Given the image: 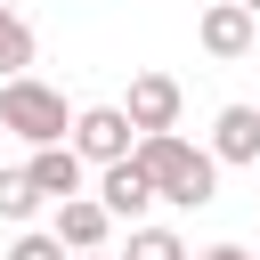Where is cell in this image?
<instances>
[{"label": "cell", "mask_w": 260, "mask_h": 260, "mask_svg": "<svg viewBox=\"0 0 260 260\" xmlns=\"http://www.w3.org/2000/svg\"><path fill=\"white\" fill-rule=\"evenodd\" d=\"M138 171H146V179H154V195H162V203H179V211H203V203L219 195V154H211V146H187L179 130L138 138Z\"/></svg>", "instance_id": "1"}, {"label": "cell", "mask_w": 260, "mask_h": 260, "mask_svg": "<svg viewBox=\"0 0 260 260\" xmlns=\"http://www.w3.org/2000/svg\"><path fill=\"white\" fill-rule=\"evenodd\" d=\"M73 122L81 114H65V98L49 89V81H0V130H16L24 146H73Z\"/></svg>", "instance_id": "2"}, {"label": "cell", "mask_w": 260, "mask_h": 260, "mask_svg": "<svg viewBox=\"0 0 260 260\" xmlns=\"http://www.w3.org/2000/svg\"><path fill=\"white\" fill-rule=\"evenodd\" d=\"M73 154H81V162H98V171L130 162V154H138L130 114H122V106H81V122H73Z\"/></svg>", "instance_id": "3"}, {"label": "cell", "mask_w": 260, "mask_h": 260, "mask_svg": "<svg viewBox=\"0 0 260 260\" xmlns=\"http://www.w3.org/2000/svg\"><path fill=\"white\" fill-rule=\"evenodd\" d=\"M179 106H187V89H179L171 73H130V98H122V114H130V130H138V138H162V130H179Z\"/></svg>", "instance_id": "4"}, {"label": "cell", "mask_w": 260, "mask_h": 260, "mask_svg": "<svg viewBox=\"0 0 260 260\" xmlns=\"http://www.w3.org/2000/svg\"><path fill=\"white\" fill-rule=\"evenodd\" d=\"M49 236L81 260V252H106V236H114V211L98 203V195H73V203H57V219H49Z\"/></svg>", "instance_id": "5"}, {"label": "cell", "mask_w": 260, "mask_h": 260, "mask_svg": "<svg viewBox=\"0 0 260 260\" xmlns=\"http://www.w3.org/2000/svg\"><path fill=\"white\" fill-rule=\"evenodd\" d=\"M252 24H260V16H252L244 0H211V8H203V24H195V41H203V57H219V65H228V57H244V49H252Z\"/></svg>", "instance_id": "6"}, {"label": "cell", "mask_w": 260, "mask_h": 260, "mask_svg": "<svg viewBox=\"0 0 260 260\" xmlns=\"http://www.w3.org/2000/svg\"><path fill=\"white\" fill-rule=\"evenodd\" d=\"M98 203H106L114 219H138V211H146V203H162V195H154V179H146V171H138V154H130V162L98 171Z\"/></svg>", "instance_id": "7"}, {"label": "cell", "mask_w": 260, "mask_h": 260, "mask_svg": "<svg viewBox=\"0 0 260 260\" xmlns=\"http://www.w3.org/2000/svg\"><path fill=\"white\" fill-rule=\"evenodd\" d=\"M211 154L260 171V106H219V122H211Z\"/></svg>", "instance_id": "8"}, {"label": "cell", "mask_w": 260, "mask_h": 260, "mask_svg": "<svg viewBox=\"0 0 260 260\" xmlns=\"http://www.w3.org/2000/svg\"><path fill=\"white\" fill-rule=\"evenodd\" d=\"M24 171H32V187H41L49 203H73V195H81V171H89V162H81L73 146H32V162H24Z\"/></svg>", "instance_id": "9"}, {"label": "cell", "mask_w": 260, "mask_h": 260, "mask_svg": "<svg viewBox=\"0 0 260 260\" xmlns=\"http://www.w3.org/2000/svg\"><path fill=\"white\" fill-rule=\"evenodd\" d=\"M24 65H32V24L0 8V81H24Z\"/></svg>", "instance_id": "10"}, {"label": "cell", "mask_w": 260, "mask_h": 260, "mask_svg": "<svg viewBox=\"0 0 260 260\" xmlns=\"http://www.w3.org/2000/svg\"><path fill=\"white\" fill-rule=\"evenodd\" d=\"M41 203H49V195L32 187V171H0V219H8V228H24Z\"/></svg>", "instance_id": "11"}, {"label": "cell", "mask_w": 260, "mask_h": 260, "mask_svg": "<svg viewBox=\"0 0 260 260\" xmlns=\"http://www.w3.org/2000/svg\"><path fill=\"white\" fill-rule=\"evenodd\" d=\"M122 260H195V252H187L171 228H130V252H122Z\"/></svg>", "instance_id": "12"}, {"label": "cell", "mask_w": 260, "mask_h": 260, "mask_svg": "<svg viewBox=\"0 0 260 260\" xmlns=\"http://www.w3.org/2000/svg\"><path fill=\"white\" fill-rule=\"evenodd\" d=\"M8 260H65V244H57L49 228H24V236L8 244Z\"/></svg>", "instance_id": "13"}, {"label": "cell", "mask_w": 260, "mask_h": 260, "mask_svg": "<svg viewBox=\"0 0 260 260\" xmlns=\"http://www.w3.org/2000/svg\"><path fill=\"white\" fill-rule=\"evenodd\" d=\"M195 260H252L244 244H211V252H195Z\"/></svg>", "instance_id": "14"}, {"label": "cell", "mask_w": 260, "mask_h": 260, "mask_svg": "<svg viewBox=\"0 0 260 260\" xmlns=\"http://www.w3.org/2000/svg\"><path fill=\"white\" fill-rule=\"evenodd\" d=\"M81 260H106V252H81Z\"/></svg>", "instance_id": "15"}, {"label": "cell", "mask_w": 260, "mask_h": 260, "mask_svg": "<svg viewBox=\"0 0 260 260\" xmlns=\"http://www.w3.org/2000/svg\"><path fill=\"white\" fill-rule=\"evenodd\" d=\"M244 8H252V16H260V0H244Z\"/></svg>", "instance_id": "16"}, {"label": "cell", "mask_w": 260, "mask_h": 260, "mask_svg": "<svg viewBox=\"0 0 260 260\" xmlns=\"http://www.w3.org/2000/svg\"><path fill=\"white\" fill-rule=\"evenodd\" d=\"M252 260H260V252H252Z\"/></svg>", "instance_id": "17"}]
</instances>
